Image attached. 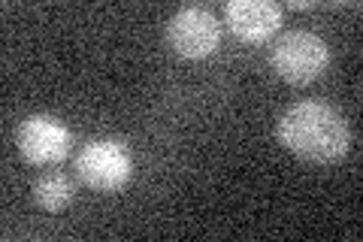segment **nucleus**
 <instances>
[{
  "instance_id": "nucleus-4",
  "label": "nucleus",
  "mask_w": 363,
  "mask_h": 242,
  "mask_svg": "<svg viewBox=\"0 0 363 242\" xmlns=\"http://www.w3.org/2000/svg\"><path fill=\"white\" fill-rule=\"evenodd\" d=\"M167 37L173 52L182 57H191V61H200V57L212 55L218 49V40H221V28L215 16L203 6H185L169 18L167 25Z\"/></svg>"
},
{
  "instance_id": "nucleus-5",
  "label": "nucleus",
  "mask_w": 363,
  "mask_h": 242,
  "mask_svg": "<svg viewBox=\"0 0 363 242\" xmlns=\"http://www.w3.org/2000/svg\"><path fill=\"white\" fill-rule=\"evenodd\" d=\"M16 143L28 164L52 167V164H61L67 152H70V131L58 119H52V115H30V119L21 121Z\"/></svg>"
},
{
  "instance_id": "nucleus-7",
  "label": "nucleus",
  "mask_w": 363,
  "mask_h": 242,
  "mask_svg": "<svg viewBox=\"0 0 363 242\" xmlns=\"http://www.w3.org/2000/svg\"><path fill=\"white\" fill-rule=\"evenodd\" d=\"M73 182L70 176H64V172L52 170V172H43L37 179V185H33V200H37L40 209L45 212H61L67 206L73 203Z\"/></svg>"
},
{
  "instance_id": "nucleus-1",
  "label": "nucleus",
  "mask_w": 363,
  "mask_h": 242,
  "mask_svg": "<svg viewBox=\"0 0 363 242\" xmlns=\"http://www.w3.org/2000/svg\"><path fill=\"white\" fill-rule=\"evenodd\" d=\"M279 140L291 155L309 164H336L348 155L351 131L345 119L327 103H294L279 119Z\"/></svg>"
},
{
  "instance_id": "nucleus-3",
  "label": "nucleus",
  "mask_w": 363,
  "mask_h": 242,
  "mask_svg": "<svg viewBox=\"0 0 363 242\" xmlns=\"http://www.w3.org/2000/svg\"><path fill=\"white\" fill-rule=\"evenodd\" d=\"M79 179L85 182L91 191H118L130 182L133 160L130 152L116 140H94L82 148V155L76 158Z\"/></svg>"
},
{
  "instance_id": "nucleus-6",
  "label": "nucleus",
  "mask_w": 363,
  "mask_h": 242,
  "mask_svg": "<svg viewBox=\"0 0 363 242\" xmlns=\"http://www.w3.org/2000/svg\"><path fill=\"white\" fill-rule=\"evenodd\" d=\"M224 18L245 43H264L281 28V9L269 0H230L224 6Z\"/></svg>"
},
{
  "instance_id": "nucleus-2",
  "label": "nucleus",
  "mask_w": 363,
  "mask_h": 242,
  "mask_svg": "<svg viewBox=\"0 0 363 242\" xmlns=\"http://www.w3.org/2000/svg\"><path fill=\"white\" fill-rule=\"evenodd\" d=\"M269 64L285 82L291 85H306L318 79L327 64H330V49L321 37H315L309 31H291L269 52Z\"/></svg>"
}]
</instances>
